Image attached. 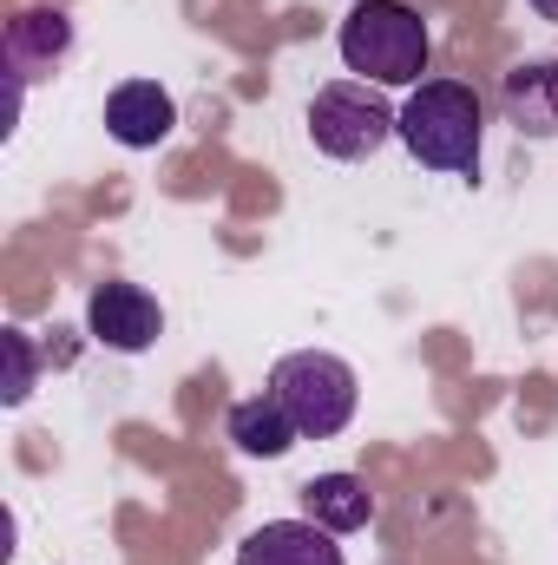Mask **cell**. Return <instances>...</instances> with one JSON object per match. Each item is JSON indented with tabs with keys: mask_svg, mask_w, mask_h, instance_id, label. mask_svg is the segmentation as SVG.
<instances>
[{
	"mask_svg": "<svg viewBox=\"0 0 558 565\" xmlns=\"http://www.w3.org/2000/svg\"><path fill=\"white\" fill-rule=\"evenodd\" d=\"M395 139L408 145L420 171L440 178H473L480 171V145H486V99L466 79H420L401 106Z\"/></svg>",
	"mask_w": 558,
	"mask_h": 565,
	"instance_id": "obj_1",
	"label": "cell"
},
{
	"mask_svg": "<svg viewBox=\"0 0 558 565\" xmlns=\"http://www.w3.org/2000/svg\"><path fill=\"white\" fill-rule=\"evenodd\" d=\"M335 46H342V66L362 73V86H415L427 73V20L401 0H362L342 13L335 26Z\"/></svg>",
	"mask_w": 558,
	"mask_h": 565,
	"instance_id": "obj_2",
	"label": "cell"
},
{
	"mask_svg": "<svg viewBox=\"0 0 558 565\" xmlns=\"http://www.w3.org/2000/svg\"><path fill=\"white\" fill-rule=\"evenodd\" d=\"M270 395L277 408L296 422L302 440H335L342 427L355 422V402H362V382L342 355L329 349H296L270 369Z\"/></svg>",
	"mask_w": 558,
	"mask_h": 565,
	"instance_id": "obj_3",
	"label": "cell"
},
{
	"mask_svg": "<svg viewBox=\"0 0 558 565\" xmlns=\"http://www.w3.org/2000/svg\"><path fill=\"white\" fill-rule=\"evenodd\" d=\"M395 126H401V113H388V99L375 86H362V79H335V86H322L309 99V139L335 164L375 158L382 145L395 139Z\"/></svg>",
	"mask_w": 558,
	"mask_h": 565,
	"instance_id": "obj_4",
	"label": "cell"
},
{
	"mask_svg": "<svg viewBox=\"0 0 558 565\" xmlns=\"http://www.w3.org/2000/svg\"><path fill=\"white\" fill-rule=\"evenodd\" d=\"M86 335L99 349H112V355H144L164 335V309L139 282H99L86 296Z\"/></svg>",
	"mask_w": 558,
	"mask_h": 565,
	"instance_id": "obj_5",
	"label": "cell"
},
{
	"mask_svg": "<svg viewBox=\"0 0 558 565\" xmlns=\"http://www.w3.org/2000/svg\"><path fill=\"white\" fill-rule=\"evenodd\" d=\"M106 132L126 145V151H158V145L178 132V99L158 79H126L106 99Z\"/></svg>",
	"mask_w": 558,
	"mask_h": 565,
	"instance_id": "obj_6",
	"label": "cell"
},
{
	"mask_svg": "<svg viewBox=\"0 0 558 565\" xmlns=\"http://www.w3.org/2000/svg\"><path fill=\"white\" fill-rule=\"evenodd\" d=\"M500 106H506V126L519 139H558V60H519L506 79H500Z\"/></svg>",
	"mask_w": 558,
	"mask_h": 565,
	"instance_id": "obj_7",
	"label": "cell"
},
{
	"mask_svg": "<svg viewBox=\"0 0 558 565\" xmlns=\"http://www.w3.org/2000/svg\"><path fill=\"white\" fill-rule=\"evenodd\" d=\"M237 565H348L335 533H322L315 520H264L244 546Z\"/></svg>",
	"mask_w": 558,
	"mask_h": 565,
	"instance_id": "obj_8",
	"label": "cell"
},
{
	"mask_svg": "<svg viewBox=\"0 0 558 565\" xmlns=\"http://www.w3.org/2000/svg\"><path fill=\"white\" fill-rule=\"evenodd\" d=\"M66 46H73V20H66L60 7H26V13H13V20H7V66H13V79H20V93H26V79H33L40 66H60Z\"/></svg>",
	"mask_w": 558,
	"mask_h": 565,
	"instance_id": "obj_9",
	"label": "cell"
},
{
	"mask_svg": "<svg viewBox=\"0 0 558 565\" xmlns=\"http://www.w3.org/2000/svg\"><path fill=\"white\" fill-rule=\"evenodd\" d=\"M302 520H315L322 533H362L375 520V493L355 473H315L302 480Z\"/></svg>",
	"mask_w": 558,
	"mask_h": 565,
	"instance_id": "obj_10",
	"label": "cell"
},
{
	"mask_svg": "<svg viewBox=\"0 0 558 565\" xmlns=\"http://www.w3.org/2000/svg\"><path fill=\"white\" fill-rule=\"evenodd\" d=\"M230 440H237V454H250V460H282L302 434H296V422L277 408V395L264 388V395H250V402H237L230 408Z\"/></svg>",
	"mask_w": 558,
	"mask_h": 565,
	"instance_id": "obj_11",
	"label": "cell"
},
{
	"mask_svg": "<svg viewBox=\"0 0 558 565\" xmlns=\"http://www.w3.org/2000/svg\"><path fill=\"white\" fill-rule=\"evenodd\" d=\"M0 349H7V388H0V402H7V408H20V402L33 395V342H26L20 329H7V335H0Z\"/></svg>",
	"mask_w": 558,
	"mask_h": 565,
	"instance_id": "obj_12",
	"label": "cell"
},
{
	"mask_svg": "<svg viewBox=\"0 0 558 565\" xmlns=\"http://www.w3.org/2000/svg\"><path fill=\"white\" fill-rule=\"evenodd\" d=\"M526 7H533L539 20H552V26H558V0H526Z\"/></svg>",
	"mask_w": 558,
	"mask_h": 565,
	"instance_id": "obj_13",
	"label": "cell"
}]
</instances>
